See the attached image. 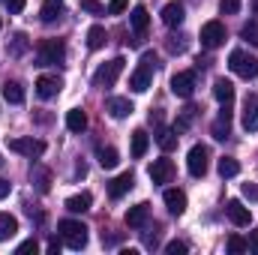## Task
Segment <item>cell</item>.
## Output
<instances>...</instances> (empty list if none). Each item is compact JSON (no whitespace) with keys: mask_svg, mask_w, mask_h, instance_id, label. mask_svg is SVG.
Returning a JSON list of instances; mask_svg holds the SVG:
<instances>
[{"mask_svg":"<svg viewBox=\"0 0 258 255\" xmlns=\"http://www.w3.org/2000/svg\"><path fill=\"white\" fill-rule=\"evenodd\" d=\"M57 231H60V240L69 249H84L87 246V225L84 222L63 219V222H57Z\"/></svg>","mask_w":258,"mask_h":255,"instance_id":"obj_1","label":"cell"},{"mask_svg":"<svg viewBox=\"0 0 258 255\" xmlns=\"http://www.w3.org/2000/svg\"><path fill=\"white\" fill-rule=\"evenodd\" d=\"M153 69H156V57H153V51L141 54V63H138V69L129 75V87H132L135 93H144V90L150 87V81H153Z\"/></svg>","mask_w":258,"mask_h":255,"instance_id":"obj_2","label":"cell"},{"mask_svg":"<svg viewBox=\"0 0 258 255\" xmlns=\"http://www.w3.org/2000/svg\"><path fill=\"white\" fill-rule=\"evenodd\" d=\"M228 69L234 72V75H240V78H255L258 75V57L255 54H246L243 48H234L231 54H228Z\"/></svg>","mask_w":258,"mask_h":255,"instance_id":"obj_3","label":"cell"},{"mask_svg":"<svg viewBox=\"0 0 258 255\" xmlns=\"http://www.w3.org/2000/svg\"><path fill=\"white\" fill-rule=\"evenodd\" d=\"M63 57H66V45L60 39H42L36 45V60H39V66L63 63Z\"/></svg>","mask_w":258,"mask_h":255,"instance_id":"obj_4","label":"cell"},{"mask_svg":"<svg viewBox=\"0 0 258 255\" xmlns=\"http://www.w3.org/2000/svg\"><path fill=\"white\" fill-rule=\"evenodd\" d=\"M12 153H21V156H30V159H39L45 153V141L39 138H9L6 141Z\"/></svg>","mask_w":258,"mask_h":255,"instance_id":"obj_5","label":"cell"},{"mask_svg":"<svg viewBox=\"0 0 258 255\" xmlns=\"http://www.w3.org/2000/svg\"><path fill=\"white\" fill-rule=\"evenodd\" d=\"M207 165H210V150H207L204 144H195L192 150H189V156H186L189 174H192V177H204V174H207Z\"/></svg>","mask_w":258,"mask_h":255,"instance_id":"obj_6","label":"cell"},{"mask_svg":"<svg viewBox=\"0 0 258 255\" xmlns=\"http://www.w3.org/2000/svg\"><path fill=\"white\" fill-rule=\"evenodd\" d=\"M123 66H126V60H123V57H114V60H108L105 66H99V69H96L93 81H96L99 87H111V84H114V81L120 78Z\"/></svg>","mask_w":258,"mask_h":255,"instance_id":"obj_7","label":"cell"},{"mask_svg":"<svg viewBox=\"0 0 258 255\" xmlns=\"http://www.w3.org/2000/svg\"><path fill=\"white\" fill-rule=\"evenodd\" d=\"M225 42V24L222 21H207L201 27V45L204 48H219Z\"/></svg>","mask_w":258,"mask_h":255,"instance_id":"obj_8","label":"cell"},{"mask_svg":"<svg viewBox=\"0 0 258 255\" xmlns=\"http://www.w3.org/2000/svg\"><path fill=\"white\" fill-rule=\"evenodd\" d=\"M171 93L177 96V99H189L195 93V72H174V78H171Z\"/></svg>","mask_w":258,"mask_h":255,"instance_id":"obj_9","label":"cell"},{"mask_svg":"<svg viewBox=\"0 0 258 255\" xmlns=\"http://www.w3.org/2000/svg\"><path fill=\"white\" fill-rule=\"evenodd\" d=\"M240 123L246 132H258V96L255 93H249L246 99H243V114H240Z\"/></svg>","mask_w":258,"mask_h":255,"instance_id":"obj_10","label":"cell"},{"mask_svg":"<svg viewBox=\"0 0 258 255\" xmlns=\"http://www.w3.org/2000/svg\"><path fill=\"white\" fill-rule=\"evenodd\" d=\"M129 24H132V30H135L132 45H138V42L144 39L147 27H150V15H147V9H144V6H135V9H132V15H129Z\"/></svg>","mask_w":258,"mask_h":255,"instance_id":"obj_11","label":"cell"},{"mask_svg":"<svg viewBox=\"0 0 258 255\" xmlns=\"http://www.w3.org/2000/svg\"><path fill=\"white\" fill-rule=\"evenodd\" d=\"M60 87H63V81H60L57 75H39V78H36V96H39V99H51V96H57Z\"/></svg>","mask_w":258,"mask_h":255,"instance_id":"obj_12","label":"cell"},{"mask_svg":"<svg viewBox=\"0 0 258 255\" xmlns=\"http://www.w3.org/2000/svg\"><path fill=\"white\" fill-rule=\"evenodd\" d=\"M225 213H228V219H231L237 228H246V225L252 222V213H249V207H243L237 198H231V201L225 204Z\"/></svg>","mask_w":258,"mask_h":255,"instance_id":"obj_13","label":"cell"},{"mask_svg":"<svg viewBox=\"0 0 258 255\" xmlns=\"http://www.w3.org/2000/svg\"><path fill=\"white\" fill-rule=\"evenodd\" d=\"M183 18H186V6H183L180 0L165 3V9H162V21H165L168 27H180V24H183Z\"/></svg>","mask_w":258,"mask_h":255,"instance_id":"obj_14","label":"cell"},{"mask_svg":"<svg viewBox=\"0 0 258 255\" xmlns=\"http://www.w3.org/2000/svg\"><path fill=\"white\" fill-rule=\"evenodd\" d=\"M171 177H174V162L171 159H156L150 165V180L153 183H171Z\"/></svg>","mask_w":258,"mask_h":255,"instance_id":"obj_15","label":"cell"},{"mask_svg":"<svg viewBox=\"0 0 258 255\" xmlns=\"http://www.w3.org/2000/svg\"><path fill=\"white\" fill-rule=\"evenodd\" d=\"M147 219H150V204H147V201H141V204H135V207L126 210V225L129 228H144Z\"/></svg>","mask_w":258,"mask_h":255,"instance_id":"obj_16","label":"cell"},{"mask_svg":"<svg viewBox=\"0 0 258 255\" xmlns=\"http://www.w3.org/2000/svg\"><path fill=\"white\" fill-rule=\"evenodd\" d=\"M213 96H216L219 105H231L234 102V84L228 78H216L213 81Z\"/></svg>","mask_w":258,"mask_h":255,"instance_id":"obj_17","label":"cell"},{"mask_svg":"<svg viewBox=\"0 0 258 255\" xmlns=\"http://www.w3.org/2000/svg\"><path fill=\"white\" fill-rule=\"evenodd\" d=\"M105 111H108L114 120H123V117H129L135 108H132V102H129V99H123V96H114V99H108V102H105Z\"/></svg>","mask_w":258,"mask_h":255,"instance_id":"obj_18","label":"cell"},{"mask_svg":"<svg viewBox=\"0 0 258 255\" xmlns=\"http://www.w3.org/2000/svg\"><path fill=\"white\" fill-rule=\"evenodd\" d=\"M63 12H66L63 0H45L39 15H42V21H45V24H54V21H60V18H63Z\"/></svg>","mask_w":258,"mask_h":255,"instance_id":"obj_19","label":"cell"},{"mask_svg":"<svg viewBox=\"0 0 258 255\" xmlns=\"http://www.w3.org/2000/svg\"><path fill=\"white\" fill-rule=\"evenodd\" d=\"M132 183H135V177H132L129 171H123V174H117V177L108 183V195H111V198H123V195L132 189Z\"/></svg>","mask_w":258,"mask_h":255,"instance_id":"obj_20","label":"cell"},{"mask_svg":"<svg viewBox=\"0 0 258 255\" xmlns=\"http://www.w3.org/2000/svg\"><path fill=\"white\" fill-rule=\"evenodd\" d=\"M162 198H165V207H168L174 216H180V213L186 210V195H183L180 189H165Z\"/></svg>","mask_w":258,"mask_h":255,"instance_id":"obj_21","label":"cell"},{"mask_svg":"<svg viewBox=\"0 0 258 255\" xmlns=\"http://www.w3.org/2000/svg\"><path fill=\"white\" fill-rule=\"evenodd\" d=\"M90 204H93V195L90 192H78V195L66 198V210L69 213H84V210H90Z\"/></svg>","mask_w":258,"mask_h":255,"instance_id":"obj_22","label":"cell"},{"mask_svg":"<svg viewBox=\"0 0 258 255\" xmlns=\"http://www.w3.org/2000/svg\"><path fill=\"white\" fill-rule=\"evenodd\" d=\"M3 99H6L9 105H21V102H24V87H21L18 81H6V84H3Z\"/></svg>","mask_w":258,"mask_h":255,"instance_id":"obj_23","label":"cell"},{"mask_svg":"<svg viewBox=\"0 0 258 255\" xmlns=\"http://www.w3.org/2000/svg\"><path fill=\"white\" fill-rule=\"evenodd\" d=\"M147 147H150V135H147L144 129H135V132H132V156L141 159V156L147 153Z\"/></svg>","mask_w":258,"mask_h":255,"instance_id":"obj_24","label":"cell"},{"mask_svg":"<svg viewBox=\"0 0 258 255\" xmlns=\"http://www.w3.org/2000/svg\"><path fill=\"white\" fill-rule=\"evenodd\" d=\"M66 129H69V132H84V129H87V114H84L81 108L66 111Z\"/></svg>","mask_w":258,"mask_h":255,"instance_id":"obj_25","label":"cell"},{"mask_svg":"<svg viewBox=\"0 0 258 255\" xmlns=\"http://www.w3.org/2000/svg\"><path fill=\"white\" fill-rule=\"evenodd\" d=\"M105 42H108L105 27H102V24H93V27L87 30V48H93V51H96V48H102Z\"/></svg>","mask_w":258,"mask_h":255,"instance_id":"obj_26","label":"cell"},{"mask_svg":"<svg viewBox=\"0 0 258 255\" xmlns=\"http://www.w3.org/2000/svg\"><path fill=\"white\" fill-rule=\"evenodd\" d=\"M15 234H18V219L9 216V213H0V243L15 237Z\"/></svg>","mask_w":258,"mask_h":255,"instance_id":"obj_27","label":"cell"},{"mask_svg":"<svg viewBox=\"0 0 258 255\" xmlns=\"http://www.w3.org/2000/svg\"><path fill=\"white\" fill-rule=\"evenodd\" d=\"M96 159H99V165H102V168H117L120 153H117L114 147H99V150H96Z\"/></svg>","mask_w":258,"mask_h":255,"instance_id":"obj_28","label":"cell"},{"mask_svg":"<svg viewBox=\"0 0 258 255\" xmlns=\"http://www.w3.org/2000/svg\"><path fill=\"white\" fill-rule=\"evenodd\" d=\"M156 144H159L165 153H171V150L177 147V132H174V129H162V132L156 135Z\"/></svg>","mask_w":258,"mask_h":255,"instance_id":"obj_29","label":"cell"},{"mask_svg":"<svg viewBox=\"0 0 258 255\" xmlns=\"http://www.w3.org/2000/svg\"><path fill=\"white\" fill-rule=\"evenodd\" d=\"M219 174H222V177H237V174H240V162H237L234 156H222V159H219Z\"/></svg>","mask_w":258,"mask_h":255,"instance_id":"obj_30","label":"cell"},{"mask_svg":"<svg viewBox=\"0 0 258 255\" xmlns=\"http://www.w3.org/2000/svg\"><path fill=\"white\" fill-rule=\"evenodd\" d=\"M195 111H198L195 105H189V108H183V114H180V120L174 123V132H186V129H189V123H192V117H195Z\"/></svg>","mask_w":258,"mask_h":255,"instance_id":"obj_31","label":"cell"},{"mask_svg":"<svg viewBox=\"0 0 258 255\" xmlns=\"http://www.w3.org/2000/svg\"><path fill=\"white\" fill-rule=\"evenodd\" d=\"M225 246H228V252H234V255H240V252H246V249H249V243H246L243 237H237V234H231Z\"/></svg>","mask_w":258,"mask_h":255,"instance_id":"obj_32","label":"cell"},{"mask_svg":"<svg viewBox=\"0 0 258 255\" xmlns=\"http://www.w3.org/2000/svg\"><path fill=\"white\" fill-rule=\"evenodd\" d=\"M81 9L90 12V15H105V6L99 0H81Z\"/></svg>","mask_w":258,"mask_h":255,"instance_id":"obj_33","label":"cell"},{"mask_svg":"<svg viewBox=\"0 0 258 255\" xmlns=\"http://www.w3.org/2000/svg\"><path fill=\"white\" fill-rule=\"evenodd\" d=\"M219 12L222 15H237L240 12V0H219Z\"/></svg>","mask_w":258,"mask_h":255,"instance_id":"obj_34","label":"cell"},{"mask_svg":"<svg viewBox=\"0 0 258 255\" xmlns=\"http://www.w3.org/2000/svg\"><path fill=\"white\" fill-rule=\"evenodd\" d=\"M33 180H36V189L39 192H48V171L45 168H36L33 171Z\"/></svg>","mask_w":258,"mask_h":255,"instance_id":"obj_35","label":"cell"},{"mask_svg":"<svg viewBox=\"0 0 258 255\" xmlns=\"http://www.w3.org/2000/svg\"><path fill=\"white\" fill-rule=\"evenodd\" d=\"M186 249H189V246H186L183 240H171V243H165V252L168 255H186Z\"/></svg>","mask_w":258,"mask_h":255,"instance_id":"obj_36","label":"cell"},{"mask_svg":"<svg viewBox=\"0 0 258 255\" xmlns=\"http://www.w3.org/2000/svg\"><path fill=\"white\" fill-rule=\"evenodd\" d=\"M243 39H246V42H252V45L258 48V24H255V21L243 27Z\"/></svg>","mask_w":258,"mask_h":255,"instance_id":"obj_37","label":"cell"},{"mask_svg":"<svg viewBox=\"0 0 258 255\" xmlns=\"http://www.w3.org/2000/svg\"><path fill=\"white\" fill-rule=\"evenodd\" d=\"M24 48H27V36H24V33H15V45H12V54L18 57Z\"/></svg>","mask_w":258,"mask_h":255,"instance_id":"obj_38","label":"cell"},{"mask_svg":"<svg viewBox=\"0 0 258 255\" xmlns=\"http://www.w3.org/2000/svg\"><path fill=\"white\" fill-rule=\"evenodd\" d=\"M105 12H108V15H120V12H126V0H111Z\"/></svg>","mask_w":258,"mask_h":255,"instance_id":"obj_39","label":"cell"},{"mask_svg":"<svg viewBox=\"0 0 258 255\" xmlns=\"http://www.w3.org/2000/svg\"><path fill=\"white\" fill-rule=\"evenodd\" d=\"M6 3V9L12 12V15H18V12H24V6H27V0H3Z\"/></svg>","mask_w":258,"mask_h":255,"instance_id":"obj_40","label":"cell"},{"mask_svg":"<svg viewBox=\"0 0 258 255\" xmlns=\"http://www.w3.org/2000/svg\"><path fill=\"white\" fill-rule=\"evenodd\" d=\"M243 198L258 201V186H255V183H243Z\"/></svg>","mask_w":258,"mask_h":255,"instance_id":"obj_41","label":"cell"},{"mask_svg":"<svg viewBox=\"0 0 258 255\" xmlns=\"http://www.w3.org/2000/svg\"><path fill=\"white\" fill-rule=\"evenodd\" d=\"M39 246H36V240H24L21 246H18V255H27V252H36Z\"/></svg>","mask_w":258,"mask_h":255,"instance_id":"obj_42","label":"cell"},{"mask_svg":"<svg viewBox=\"0 0 258 255\" xmlns=\"http://www.w3.org/2000/svg\"><path fill=\"white\" fill-rule=\"evenodd\" d=\"M9 189H12V186H9V180H3V177H0V201L9 195Z\"/></svg>","mask_w":258,"mask_h":255,"instance_id":"obj_43","label":"cell"},{"mask_svg":"<svg viewBox=\"0 0 258 255\" xmlns=\"http://www.w3.org/2000/svg\"><path fill=\"white\" fill-rule=\"evenodd\" d=\"M249 249L258 252V231H249Z\"/></svg>","mask_w":258,"mask_h":255,"instance_id":"obj_44","label":"cell"},{"mask_svg":"<svg viewBox=\"0 0 258 255\" xmlns=\"http://www.w3.org/2000/svg\"><path fill=\"white\" fill-rule=\"evenodd\" d=\"M48 252H60V240H51L48 243Z\"/></svg>","mask_w":258,"mask_h":255,"instance_id":"obj_45","label":"cell"},{"mask_svg":"<svg viewBox=\"0 0 258 255\" xmlns=\"http://www.w3.org/2000/svg\"><path fill=\"white\" fill-rule=\"evenodd\" d=\"M252 9H255V15H258V0H255V3H252Z\"/></svg>","mask_w":258,"mask_h":255,"instance_id":"obj_46","label":"cell"},{"mask_svg":"<svg viewBox=\"0 0 258 255\" xmlns=\"http://www.w3.org/2000/svg\"><path fill=\"white\" fill-rule=\"evenodd\" d=\"M0 27H3V18H0Z\"/></svg>","mask_w":258,"mask_h":255,"instance_id":"obj_47","label":"cell"}]
</instances>
